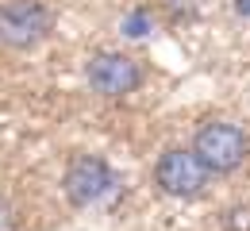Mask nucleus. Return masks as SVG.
I'll return each instance as SVG.
<instances>
[{
	"label": "nucleus",
	"mask_w": 250,
	"mask_h": 231,
	"mask_svg": "<svg viewBox=\"0 0 250 231\" xmlns=\"http://www.w3.org/2000/svg\"><path fill=\"white\" fill-rule=\"evenodd\" d=\"M192 150L196 158L208 166L212 177H227L235 169H243V162L250 158V139L239 124L227 120H204L196 135H192Z\"/></svg>",
	"instance_id": "obj_1"
},
{
	"label": "nucleus",
	"mask_w": 250,
	"mask_h": 231,
	"mask_svg": "<svg viewBox=\"0 0 250 231\" xmlns=\"http://www.w3.org/2000/svg\"><path fill=\"white\" fill-rule=\"evenodd\" d=\"M85 81H89V89L96 97L124 100V97L143 89L146 69H143L139 58H131L124 50H93L89 62H85Z\"/></svg>",
	"instance_id": "obj_2"
},
{
	"label": "nucleus",
	"mask_w": 250,
	"mask_h": 231,
	"mask_svg": "<svg viewBox=\"0 0 250 231\" xmlns=\"http://www.w3.org/2000/svg\"><path fill=\"white\" fill-rule=\"evenodd\" d=\"M54 31V12L42 0H4L0 4V42L8 50H39Z\"/></svg>",
	"instance_id": "obj_3"
},
{
	"label": "nucleus",
	"mask_w": 250,
	"mask_h": 231,
	"mask_svg": "<svg viewBox=\"0 0 250 231\" xmlns=\"http://www.w3.org/2000/svg\"><path fill=\"white\" fill-rule=\"evenodd\" d=\"M212 173L196 158L192 147H166L154 162V185L173 200H196L204 197Z\"/></svg>",
	"instance_id": "obj_4"
},
{
	"label": "nucleus",
	"mask_w": 250,
	"mask_h": 231,
	"mask_svg": "<svg viewBox=\"0 0 250 231\" xmlns=\"http://www.w3.org/2000/svg\"><path fill=\"white\" fill-rule=\"evenodd\" d=\"M116 189V173L100 154H73L62 173V193L73 208H93Z\"/></svg>",
	"instance_id": "obj_5"
},
{
	"label": "nucleus",
	"mask_w": 250,
	"mask_h": 231,
	"mask_svg": "<svg viewBox=\"0 0 250 231\" xmlns=\"http://www.w3.org/2000/svg\"><path fill=\"white\" fill-rule=\"evenodd\" d=\"M146 23H150V16H146V8H139V12H131L124 20V31L131 39H139V35H146Z\"/></svg>",
	"instance_id": "obj_6"
},
{
	"label": "nucleus",
	"mask_w": 250,
	"mask_h": 231,
	"mask_svg": "<svg viewBox=\"0 0 250 231\" xmlns=\"http://www.w3.org/2000/svg\"><path fill=\"white\" fill-rule=\"evenodd\" d=\"M169 8V20H192L196 16V0H162Z\"/></svg>",
	"instance_id": "obj_7"
},
{
	"label": "nucleus",
	"mask_w": 250,
	"mask_h": 231,
	"mask_svg": "<svg viewBox=\"0 0 250 231\" xmlns=\"http://www.w3.org/2000/svg\"><path fill=\"white\" fill-rule=\"evenodd\" d=\"M0 231H16V212L8 200H0Z\"/></svg>",
	"instance_id": "obj_8"
},
{
	"label": "nucleus",
	"mask_w": 250,
	"mask_h": 231,
	"mask_svg": "<svg viewBox=\"0 0 250 231\" xmlns=\"http://www.w3.org/2000/svg\"><path fill=\"white\" fill-rule=\"evenodd\" d=\"M235 8H239V16H250V0H239Z\"/></svg>",
	"instance_id": "obj_9"
}]
</instances>
